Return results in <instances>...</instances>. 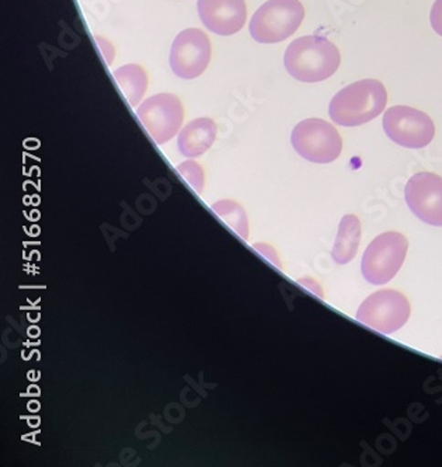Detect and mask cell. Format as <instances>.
Instances as JSON below:
<instances>
[{"instance_id":"cell-19","label":"cell","mask_w":442,"mask_h":467,"mask_svg":"<svg viewBox=\"0 0 442 467\" xmlns=\"http://www.w3.org/2000/svg\"><path fill=\"white\" fill-rule=\"evenodd\" d=\"M96 40L100 44L101 52H103L104 57H106L107 64H111L112 58H114V48H112L111 44L104 40V38H100V36H96Z\"/></svg>"},{"instance_id":"cell-14","label":"cell","mask_w":442,"mask_h":467,"mask_svg":"<svg viewBox=\"0 0 442 467\" xmlns=\"http://www.w3.org/2000/svg\"><path fill=\"white\" fill-rule=\"evenodd\" d=\"M112 77L131 106L137 107L148 88V75L143 67L135 64L124 65L119 69L112 70Z\"/></svg>"},{"instance_id":"cell-11","label":"cell","mask_w":442,"mask_h":467,"mask_svg":"<svg viewBox=\"0 0 442 467\" xmlns=\"http://www.w3.org/2000/svg\"><path fill=\"white\" fill-rule=\"evenodd\" d=\"M197 7L201 22L218 36H234L246 25L245 0H198Z\"/></svg>"},{"instance_id":"cell-9","label":"cell","mask_w":442,"mask_h":467,"mask_svg":"<svg viewBox=\"0 0 442 467\" xmlns=\"http://www.w3.org/2000/svg\"><path fill=\"white\" fill-rule=\"evenodd\" d=\"M213 48L208 36L198 28H187L173 41L170 67L182 79H195L205 72Z\"/></svg>"},{"instance_id":"cell-4","label":"cell","mask_w":442,"mask_h":467,"mask_svg":"<svg viewBox=\"0 0 442 467\" xmlns=\"http://www.w3.org/2000/svg\"><path fill=\"white\" fill-rule=\"evenodd\" d=\"M409 242L399 232H385L370 243L363 252L361 271L367 283L385 285L399 273L406 260Z\"/></svg>"},{"instance_id":"cell-13","label":"cell","mask_w":442,"mask_h":467,"mask_svg":"<svg viewBox=\"0 0 442 467\" xmlns=\"http://www.w3.org/2000/svg\"><path fill=\"white\" fill-rule=\"evenodd\" d=\"M361 222L358 216L344 215L340 221L339 234L334 242L332 257L337 265H349L354 260L361 243Z\"/></svg>"},{"instance_id":"cell-16","label":"cell","mask_w":442,"mask_h":467,"mask_svg":"<svg viewBox=\"0 0 442 467\" xmlns=\"http://www.w3.org/2000/svg\"><path fill=\"white\" fill-rule=\"evenodd\" d=\"M180 176L187 182L191 189L195 190L197 194H203L205 187V173L203 166L195 161H185L184 163L177 166Z\"/></svg>"},{"instance_id":"cell-6","label":"cell","mask_w":442,"mask_h":467,"mask_svg":"<svg viewBox=\"0 0 442 467\" xmlns=\"http://www.w3.org/2000/svg\"><path fill=\"white\" fill-rule=\"evenodd\" d=\"M410 302L396 289H382L368 296L357 312V320L382 334H394L406 325Z\"/></svg>"},{"instance_id":"cell-12","label":"cell","mask_w":442,"mask_h":467,"mask_svg":"<svg viewBox=\"0 0 442 467\" xmlns=\"http://www.w3.org/2000/svg\"><path fill=\"white\" fill-rule=\"evenodd\" d=\"M216 132L218 128L213 119H193L180 130L177 140L180 152L188 159L200 158L216 142Z\"/></svg>"},{"instance_id":"cell-8","label":"cell","mask_w":442,"mask_h":467,"mask_svg":"<svg viewBox=\"0 0 442 467\" xmlns=\"http://www.w3.org/2000/svg\"><path fill=\"white\" fill-rule=\"evenodd\" d=\"M137 114L158 145H163L176 137L184 121V107L180 99L172 93L152 96L138 107Z\"/></svg>"},{"instance_id":"cell-7","label":"cell","mask_w":442,"mask_h":467,"mask_svg":"<svg viewBox=\"0 0 442 467\" xmlns=\"http://www.w3.org/2000/svg\"><path fill=\"white\" fill-rule=\"evenodd\" d=\"M382 125L389 140L409 149H423L433 142L436 125L428 114L409 106H395L384 114Z\"/></svg>"},{"instance_id":"cell-18","label":"cell","mask_w":442,"mask_h":467,"mask_svg":"<svg viewBox=\"0 0 442 467\" xmlns=\"http://www.w3.org/2000/svg\"><path fill=\"white\" fill-rule=\"evenodd\" d=\"M431 27L442 36V0H436L430 13Z\"/></svg>"},{"instance_id":"cell-10","label":"cell","mask_w":442,"mask_h":467,"mask_svg":"<svg viewBox=\"0 0 442 467\" xmlns=\"http://www.w3.org/2000/svg\"><path fill=\"white\" fill-rule=\"evenodd\" d=\"M407 205L420 221L442 228V177L430 171L415 174L405 189Z\"/></svg>"},{"instance_id":"cell-3","label":"cell","mask_w":442,"mask_h":467,"mask_svg":"<svg viewBox=\"0 0 442 467\" xmlns=\"http://www.w3.org/2000/svg\"><path fill=\"white\" fill-rule=\"evenodd\" d=\"M305 18L300 0H268L253 15L250 36L260 44H276L297 33Z\"/></svg>"},{"instance_id":"cell-5","label":"cell","mask_w":442,"mask_h":467,"mask_svg":"<svg viewBox=\"0 0 442 467\" xmlns=\"http://www.w3.org/2000/svg\"><path fill=\"white\" fill-rule=\"evenodd\" d=\"M291 143L298 155L312 163H332L339 159L342 150V140L337 128L321 119L300 121L292 130Z\"/></svg>"},{"instance_id":"cell-2","label":"cell","mask_w":442,"mask_h":467,"mask_svg":"<svg viewBox=\"0 0 442 467\" xmlns=\"http://www.w3.org/2000/svg\"><path fill=\"white\" fill-rule=\"evenodd\" d=\"M386 104L388 91L381 80H358L332 99L329 116L342 127H360L384 113Z\"/></svg>"},{"instance_id":"cell-1","label":"cell","mask_w":442,"mask_h":467,"mask_svg":"<svg viewBox=\"0 0 442 467\" xmlns=\"http://www.w3.org/2000/svg\"><path fill=\"white\" fill-rule=\"evenodd\" d=\"M342 64L339 48L328 38L306 36L288 46L284 55L285 69L294 79L303 83L328 80Z\"/></svg>"},{"instance_id":"cell-15","label":"cell","mask_w":442,"mask_h":467,"mask_svg":"<svg viewBox=\"0 0 442 467\" xmlns=\"http://www.w3.org/2000/svg\"><path fill=\"white\" fill-rule=\"evenodd\" d=\"M213 211L229 226L235 234H239L242 239H247L250 229H248V219L245 208L234 200H222L214 203Z\"/></svg>"},{"instance_id":"cell-17","label":"cell","mask_w":442,"mask_h":467,"mask_svg":"<svg viewBox=\"0 0 442 467\" xmlns=\"http://www.w3.org/2000/svg\"><path fill=\"white\" fill-rule=\"evenodd\" d=\"M253 249H255L256 252L260 253L266 260L270 261L274 265L281 268L279 254H277L276 250H274V247H271L270 244H267V243H255V244H253Z\"/></svg>"}]
</instances>
